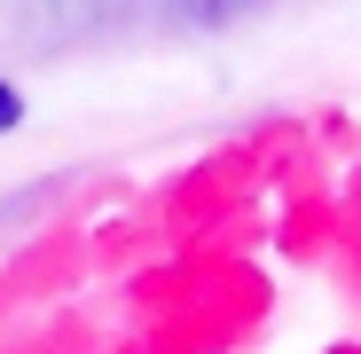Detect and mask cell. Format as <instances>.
I'll use <instances>...</instances> for the list:
<instances>
[{"instance_id":"1","label":"cell","mask_w":361,"mask_h":354,"mask_svg":"<svg viewBox=\"0 0 361 354\" xmlns=\"http://www.w3.org/2000/svg\"><path fill=\"white\" fill-rule=\"evenodd\" d=\"M244 8H259V0H189L197 24H228V16H244Z\"/></svg>"},{"instance_id":"2","label":"cell","mask_w":361,"mask_h":354,"mask_svg":"<svg viewBox=\"0 0 361 354\" xmlns=\"http://www.w3.org/2000/svg\"><path fill=\"white\" fill-rule=\"evenodd\" d=\"M16 118H24V102H16V87H8V79H0V134H8Z\"/></svg>"}]
</instances>
